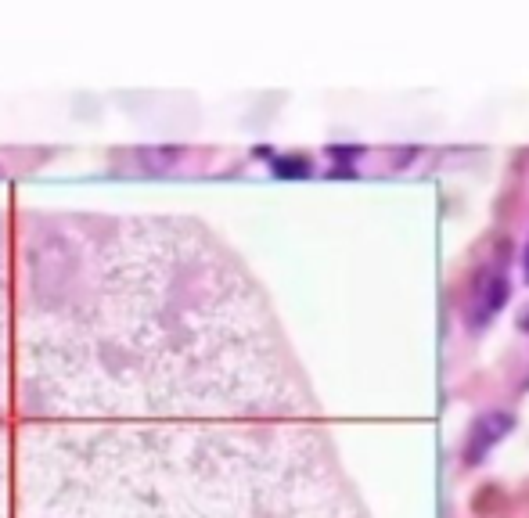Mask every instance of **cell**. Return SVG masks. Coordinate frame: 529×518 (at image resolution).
I'll return each mask as SVG.
<instances>
[{"mask_svg": "<svg viewBox=\"0 0 529 518\" xmlns=\"http://www.w3.org/2000/svg\"><path fill=\"white\" fill-rule=\"evenodd\" d=\"M508 303V281L504 277H486L483 288H479V306H476V321L483 324L486 317H494L501 306Z\"/></svg>", "mask_w": 529, "mask_h": 518, "instance_id": "obj_2", "label": "cell"}, {"mask_svg": "<svg viewBox=\"0 0 529 518\" xmlns=\"http://www.w3.org/2000/svg\"><path fill=\"white\" fill-rule=\"evenodd\" d=\"M512 414L508 411H490L483 414V418L472 425V432H468V443H465V461L468 465H479L486 454H490V447H497L504 439V432H512Z\"/></svg>", "mask_w": 529, "mask_h": 518, "instance_id": "obj_1", "label": "cell"}, {"mask_svg": "<svg viewBox=\"0 0 529 518\" xmlns=\"http://www.w3.org/2000/svg\"><path fill=\"white\" fill-rule=\"evenodd\" d=\"M522 274H526V281H529V245H526V259H522Z\"/></svg>", "mask_w": 529, "mask_h": 518, "instance_id": "obj_3", "label": "cell"}]
</instances>
